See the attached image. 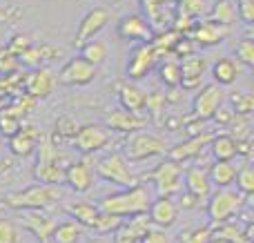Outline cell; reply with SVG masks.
Segmentation results:
<instances>
[{"label": "cell", "instance_id": "obj_25", "mask_svg": "<svg viewBox=\"0 0 254 243\" xmlns=\"http://www.w3.org/2000/svg\"><path fill=\"white\" fill-rule=\"evenodd\" d=\"M38 138L40 132H36V127H20L9 138V150H11L13 156H29L36 152Z\"/></svg>", "mask_w": 254, "mask_h": 243}, {"label": "cell", "instance_id": "obj_24", "mask_svg": "<svg viewBox=\"0 0 254 243\" xmlns=\"http://www.w3.org/2000/svg\"><path fill=\"white\" fill-rule=\"evenodd\" d=\"M65 212L80 228H92L94 230V223H96L101 210L96 203H89V201H69V203H65Z\"/></svg>", "mask_w": 254, "mask_h": 243}, {"label": "cell", "instance_id": "obj_55", "mask_svg": "<svg viewBox=\"0 0 254 243\" xmlns=\"http://www.w3.org/2000/svg\"><path fill=\"white\" fill-rule=\"evenodd\" d=\"M2 20H7V13H4L2 9H0V22H2Z\"/></svg>", "mask_w": 254, "mask_h": 243}, {"label": "cell", "instance_id": "obj_20", "mask_svg": "<svg viewBox=\"0 0 254 243\" xmlns=\"http://www.w3.org/2000/svg\"><path fill=\"white\" fill-rule=\"evenodd\" d=\"M228 36V27H221L212 20H201L190 29L188 38L194 45H201V47H212V45L223 43V38Z\"/></svg>", "mask_w": 254, "mask_h": 243}, {"label": "cell", "instance_id": "obj_44", "mask_svg": "<svg viewBox=\"0 0 254 243\" xmlns=\"http://www.w3.org/2000/svg\"><path fill=\"white\" fill-rule=\"evenodd\" d=\"M181 11L188 13L190 18L203 16L207 11V0H181Z\"/></svg>", "mask_w": 254, "mask_h": 243}, {"label": "cell", "instance_id": "obj_21", "mask_svg": "<svg viewBox=\"0 0 254 243\" xmlns=\"http://www.w3.org/2000/svg\"><path fill=\"white\" fill-rule=\"evenodd\" d=\"M147 119L140 114H131V112H125V110H112L110 114L105 116V127L107 129H114V132H121V134H134V132H140L145 127Z\"/></svg>", "mask_w": 254, "mask_h": 243}, {"label": "cell", "instance_id": "obj_12", "mask_svg": "<svg viewBox=\"0 0 254 243\" xmlns=\"http://www.w3.org/2000/svg\"><path fill=\"white\" fill-rule=\"evenodd\" d=\"M110 22V11L103 7H94L80 18L78 22V31H76V45H85L89 40H96V36Z\"/></svg>", "mask_w": 254, "mask_h": 243}, {"label": "cell", "instance_id": "obj_18", "mask_svg": "<svg viewBox=\"0 0 254 243\" xmlns=\"http://www.w3.org/2000/svg\"><path fill=\"white\" fill-rule=\"evenodd\" d=\"M212 136H214V134H210V132L198 134V136H190L188 141H183V143H179V145L170 147V150H167V159L174 161V163H179V165L181 163H188V161L196 159V156L201 154L207 145H210Z\"/></svg>", "mask_w": 254, "mask_h": 243}, {"label": "cell", "instance_id": "obj_43", "mask_svg": "<svg viewBox=\"0 0 254 243\" xmlns=\"http://www.w3.org/2000/svg\"><path fill=\"white\" fill-rule=\"evenodd\" d=\"M29 47H31V38H29V36H27V34H16V36H11V40H9L7 52L13 54V56H22V54H25Z\"/></svg>", "mask_w": 254, "mask_h": 243}, {"label": "cell", "instance_id": "obj_10", "mask_svg": "<svg viewBox=\"0 0 254 243\" xmlns=\"http://www.w3.org/2000/svg\"><path fill=\"white\" fill-rule=\"evenodd\" d=\"M56 78H58V83H63V85L83 87V85H89L94 78H96V67L89 65V62L83 61L80 56H74L61 67Z\"/></svg>", "mask_w": 254, "mask_h": 243}, {"label": "cell", "instance_id": "obj_1", "mask_svg": "<svg viewBox=\"0 0 254 243\" xmlns=\"http://www.w3.org/2000/svg\"><path fill=\"white\" fill-rule=\"evenodd\" d=\"M149 203H152V194L149 190H145L143 185L129 187V190L116 192V194H110L105 199L98 201V210L107 214H114V217H140V214H147Z\"/></svg>", "mask_w": 254, "mask_h": 243}, {"label": "cell", "instance_id": "obj_4", "mask_svg": "<svg viewBox=\"0 0 254 243\" xmlns=\"http://www.w3.org/2000/svg\"><path fill=\"white\" fill-rule=\"evenodd\" d=\"M170 145L163 136L154 132H134L125 141V152L123 156L127 163H140V161L154 159V156H165Z\"/></svg>", "mask_w": 254, "mask_h": 243}, {"label": "cell", "instance_id": "obj_17", "mask_svg": "<svg viewBox=\"0 0 254 243\" xmlns=\"http://www.w3.org/2000/svg\"><path fill=\"white\" fill-rule=\"evenodd\" d=\"M147 219L152 223V228H158V230H167L172 228L176 221H179V205L174 203V199H152L147 210Z\"/></svg>", "mask_w": 254, "mask_h": 243}, {"label": "cell", "instance_id": "obj_28", "mask_svg": "<svg viewBox=\"0 0 254 243\" xmlns=\"http://www.w3.org/2000/svg\"><path fill=\"white\" fill-rule=\"evenodd\" d=\"M241 76V62L237 58H219V61L212 65V78H214L216 85L225 87V85L237 83V78Z\"/></svg>", "mask_w": 254, "mask_h": 243}, {"label": "cell", "instance_id": "obj_5", "mask_svg": "<svg viewBox=\"0 0 254 243\" xmlns=\"http://www.w3.org/2000/svg\"><path fill=\"white\" fill-rule=\"evenodd\" d=\"M96 174L103 181L114 183V185L123 187V190L138 185V177L131 172V165L127 163V159L121 152H112V154H105L103 159H98Z\"/></svg>", "mask_w": 254, "mask_h": 243}, {"label": "cell", "instance_id": "obj_14", "mask_svg": "<svg viewBox=\"0 0 254 243\" xmlns=\"http://www.w3.org/2000/svg\"><path fill=\"white\" fill-rule=\"evenodd\" d=\"M116 34L125 40H140V43H152L154 38V29L145 16L140 13H127L119 20V27H116Z\"/></svg>", "mask_w": 254, "mask_h": 243}, {"label": "cell", "instance_id": "obj_48", "mask_svg": "<svg viewBox=\"0 0 254 243\" xmlns=\"http://www.w3.org/2000/svg\"><path fill=\"white\" fill-rule=\"evenodd\" d=\"M239 7H237V13L241 16V20L246 25H252L254 22V0H239Z\"/></svg>", "mask_w": 254, "mask_h": 243}, {"label": "cell", "instance_id": "obj_16", "mask_svg": "<svg viewBox=\"0 0 254 243\" xmlns=\"http://www.w3.org/2000/svg\"><path fill=\"white\" fill-rule=\"evenodd\" d=\"M20 226L34 235L38 243H49L52 241V232L56 228V219L52 214H45L40 210L36 212H22L20 214Z\"/></svg>", "mask_w": 254, "mask_h": 243}, {"label": "cell", "instance_id": "obj_13", "mask_svg": "<svg viewBox=\"0 0 254 243\" xmlns=\"http://www.w3.org/2000/svg\"><path fill=\"white\" fill-rule=\"evenodd\" d=\"M156 61H158V54L152 45L149 43L138 45V47L131 52L129 61H127V78H131V80L145 78V76L154 69Z\"/></svg>", "mask_w": 254, "mask_h": 243}, {"label": "cell", "instance_id": "obj_34", "mask_svg": "<svg viewBox=\"0 0 254 243\" xmlns=\"http://www.w3.org/2000/svg\"><path fill=\"white\" fill-rule=\"evenodd\" d=\"M83 61H87L89 65L98 67L101 62H105L107 58V45L103 40H89V43L80 45V54H78Z\"/></svg>", "mask_w": 254, "mask_h": 243}, {"label": "cell", "instance_id": "obj_3", "mask_svg": "<svg viewBox=\"0 0 254 243\" xmlns=\"http://www.w3.org/2000/svg\"><path fill=\"white\" fill-rule=\"evenodd\" d=\"M36 152H38V156H36V165H34V179L40 185L58 187L63 183L65 168L58 163V150L54 145V141L49 136H40Z\"/></svg>", "mask_w": 254, "mask_h": 243}, {"label": "cell", "instance_id": "obj_23", "mask_svg": "<svg viewBox=\"0 0 254 243\" xmlns=\"http://www.w3.org/2000/svg\"><path fill=\"white\" fill-rule=\"evenodd\" d=\"M183 183H185V192L192 194L194 199L201 203V201H207L212 194V183L207 179V172L201 168H190L183 177Z\"/></svg>", "mask_w": 254, "mask_h": 243}, {"label": "cell", "instance_id": "obj_31", "mask_svg": "<svg viewBox=\"0 0 254 243\" xmlns=\"http://www.w3.org/2000/svg\"><path fill=\"white\" fill-rule=\"evenodd\" d=\"M212 232V241H219V243H252L246 237L243 228L234 226V223H219V226L210 228Z\"/></svg>", "mask_w": 254, "mask_h": 243}, {"label": "cell", "instance_id": "obj_40", "mask_svg": "<svg viewBox=\"0 0 254 243\" xmlns=\"http://www.w3.org/2000/svg\"><path fill=\"white\" fill-rule=\"evenodd\" d=\"M234 56L241 65L252 67L254 65V43L252 38H241L237 45H234Z\"/></svg>", "mask_w": 254, "mask_h": 243}, {"label": "cell", "instance_id": "obj_2", "mask_svg": "<svg viewBox=\"0 0 254 243\" xmlns=\"http://www.w3.org/2000/svg\"><path fill=\"white\" fill-rule=\"evenodd\" d=\"M58 199H63L61 187H52V185H29L20 192H9V194L2 196V205L11 210H18V212H36L40 210L43 212L45 208L54 205Z\"/></svg>", "mask_w": 254, "mask_h": 243}, {"label": "cell", "instance_id": "obj_42", "mask_svg": "<svg viewBox=\"0 0 254 243\" xmlns=\"http://www.w3.org/2000/svg\"><path fill=\"white\" fill-rule=\"evenodd\" d=\"M0 243H20V228L11 219H0Z\"/></svg>", "mask_w": 254, "mask_h": 243}, {"label": "cell", "instance_id": "obj_37", "mask_svg": "<svg viewBox=\"0 0 254 243\" xmlns=\"http://www.w3.org/2000/svg\"><path fill=\"white\" fill-rule=\"evenodd\" d=\"M237 192L241 196H250L254 194V170L250 165H243L241 170L237 172Z\"/></svg>", "mask_w": 254, "mask_h": 243}, {"label": "cell", "instance_id": "obj_19", "mask_svg": "<svg viewBox=\"0 0 254 243\" xmlns=\"http://www.w3.org/2000/svg\"><path fill=\"white\" fill-rule=\"evenodd\" d=\"M181 87L183 89H196L201 87V80L205 76L207 62L203 56L198 54H192V56L181 58Z\"/></svg>", "mask_w": 254, "mask_h": 243}, {"label": "cell", "instance_id": "obj_6", "mask_svg": "<svg viewBox=\"0 0 254 243\" xmlns=\"http://www.w3.org/2000/svg\"><path fill=\"white\" fill-rule=\"evenodd\" d=\"M241 205H243V196L237 190L221 187V190L212 192L210 199H207V219H210L212 226L228 223L234 214L241 212Z\"/></svg>", "mask_w": 254, "mask_h": 243}, {"label": "cell", "instance_id": "obj_30", "mask_svg": "<svg viewBox=\"0 0 254 243\" xmlns=\"http://www.w3.org/2000/svg\"><path fill=\"white\" fill-rule=\"evenodd\" d=\"M207 147H210L214 161H234L239 156V150H237L239 145L230 134H216V136H212Z\"/></svg>", "mask_w": 254, "mask_h": 243}, {"label": "cell", "instance_id": "obj_15", "mask_svg": "<svg viewBox=\"0 0 254 243\" xmlns=\"http://www.w3.org/2000/svg\"><path fill=\"white\" fill-rule=\"evenodd\" d=\"M25 94L29 98H47L56 87V74L49 67H36L25 76Z\"/></svg>", "mask_w": 254, "mask_h": 243}, {"label": "cell", "instance_id": "obj_45", "mask_svg": "<svg viewBox=\"0 0 254 243\" xmlns=\"http://www.w3.org/2000/svg\"><path fill=\"white\" fill-rule=\"evenodd\" d=\"M145 107H147V110L152 112V116L156 119V116L163 112V107H165V96L158 94V92L147 94V98H145Z\"/></svg>", "mask_w": 254, "mask_h": 243}, {"label": "cell", "instance_id": "obj_51", "mask_svg": "<svg viewBox=\"0 0 254 243\" xmlns=\"http://www.w3.org/2000/svg\"><path fill=\"white\" fill-rule=\"evenodd\" d=\"M76 121L74 119H69V116H65V119H61L56 123V132L61 134V136H67V138H74V134H76Z\"/></svg>", "mask_w": 254, "mask_h": 243}, {"label": "cell", "instance_id": "obj_33", "mask_svg": "<svg viewBox=\"0 0 254 243\" xmlns=\"http://www.w3.org/2000/svg\"><path fill=\"white\" fill-rule=\"evenodd\" d=\"M207 20L216 22V25H221V27H228L237 20V9H234V4L230 2V0H216Z\"/></svg>", "mask_w": 254, "mask_h": 243}, {"label": "cell", "instance_id": "obj_36", "mask_svg": "<svg viewBox=\"0 0 254 243\" xmlns=\"http://www.w3.org/2000/svg\"><path fill=\"white\" fill-rule=\"evenodd\" d=\"M230 105L237 116H250L254 110V98L246 92H234L230 94Z\"/></svg>", "mask_w": 254, "mask_h": 243}, {"label": "cell", "instance_id": "obj_47", "mask_svg": "<svg viewBox=\"0 0 254 243\" xmlns=\"http://www.w3.org/2000/svg\"><path fill=\"white\" fill-rule=\"evenodd\" d=\"M138 243H172L170 235H167L165 230H158V228H149L147 232H145V237L140 239Z\"/></svg>", "mask_w": 254, "mask_h": 243}, {"label": "cell", "instance_id": "obj_9", "mask_svg": "<svg viewBox=\"0 0 254 243\" xmlns=\"http://www.w3.org/2000/svg\"><path fill=\"white\" fill-rule=\"evenodd\" d=\"M112 141V134L105 125H98V123H89L83 125V127L76 129L74 138V147L80 152V154H94V152H101L103 147H107Z\"/></svg>", "mask_w": 254, "mask_h": 243}, {"label": "cell", "instance_id": "obj_46", "mask_svg": "<svg viewBox=\"0 0 254 243\" xmlns=\"http://www.w3.org/2000/svg\"><path fill=\"white\" fill-rule=\"evenodd\" d=\"M163 0H143V9L145 13H147V18L145 20L149 22V25H156V18L161 16V9H163Z\"/></svg>", "mask_w": 254, "mask_h": 243}, {"label": "cell", "instance_id": "obj_26", "mask_svg": "<svg viewBox=\"0 0 254 243\" xmlns=\"http://www.w3.org/2000/svg\"><path fill=\"white\" fill-rule=\"evenodd\" d=\"M145 98H147V92H143V89L134 83H123L119 87L121 110H125V112L140 114V112L145 110Z\"/></svg>", "mask_w": 254, "mask_h": 243}, {"label": "cell", "instance_id": "obj_7", "mask_svg": "<svg viewBox=\"0 0 254 243\" xmlns=\"http://www.w3.org/2000/svg\"><path fill=\"white\" fill-rule=\"evenodd\" d=\"M149 179L156 183V192L163 199H172L183 187V168L174 161L165 159L149 172Z\"/></svg>", "mask_w": 254, "mask_h": 243}, {"label": "cell", "instance_id": "obj_38", "mask_svg": "<svg viewBox=\"0 0 254 243\" xmlns=\"http://www.w3.org/2000/svg\"><path fill=\"white\" fill-rule=\"evenodd\" d=\"M123 221H125V219H121V217L101 212V214H98V219H96V223H94V230H96L98 235H114V232L121 228V223H123Z\"/></svg>", "mask_w": 254, "mask_h": 243}, {"label": "cell", "instance_id": "obj_27", "mask_svg": "<svg viewBox=\"0 0 254 243\" xmlns=\"http://www.w3.org/2000/svg\"><path fill=\"white\" fill-rule=\"evenodd\" d=\"M207 172V179H210L212 187L216 185V190H221V187H230L234 183V179H237V163L234 161H214V163L210 165V170H205Z\"/></svg>", "mask_w": 254, "mask_h": 243}, {"label": "cell", "instance_id": "obj_41", "mask_svg": "<svg viewBox=\"0 0 254 243\" xmlns=\"http://www.w3.org/2000/svg\"><path fill=\"white\" fill-rule=\"evenodd\" d=\"M181 36L176 34V31H167V34H154V38H152V47L156 49V54L161 56V54H167V52H172V47H174V43L179 40Z\"/></svg>", "mask_w": 254, "mask_h": 243}, {"label": "cell", "instance_id": "obj_22", "mask_svg": "<svg viewBox=\"0 0 254 243\" xmlns=\"http://www.w3.org/2000/svg\"><path fill=\"white\" fill-rule=\"evenodd\" d=\"M152 228L147 214H140V217H131L129 221H123L121 228L114 232V239L112 243H138L145 237V232Z\"/></svg>", "mask_w": 254, "mask_h": 243}, {"label": "cell", "instance_id": "obj_29", "mask_svg": "<svg viewBox=\"0 0 254 243\" xmlns=\"http://www.w3.org/2000/svg\"><path fill=\"white\" fill-rule=\"evenodd\" d=\"M27 105H22V101H18L16 105H9L0 110V134L7 138H11L13 134L20 129V121L25 116Z\"/></svg>", "mask_w": 254, "mask_h": 243}, {"label": "cell", "instance_id": "obj_54", "mask_svg": "<svg viewBox=\"0 0 254 243\" xmlns=\"http://www.w3.org/2000/svg\"><path fill=\"white\" fill-rule=\"evenodd\" d=\"M85 243H112V241H107V239H101V237H96V239H87Z\"/></svg>", "mask_w": 254, "mask_h": 243}, {"label": "cell", "instance_id": "obj_32", "mask_svg": "<svg viewBox=\"0 0 254 243\" xmlns=\"http://www.w3.org/2000/svg\"><path fill=\"white\" fill-rule=\"evenodd\" d=\"M85 237V228H80L76 221L56 223L52 232V243H80Z\"/></svg>", "mask_w": 254, "mask_h": 243}, {"label": "cell", "instance_id": "obj_39", "mask_svg": "<svg viewBox=\"0 0 254 243\" xmlns=\"http://www.w3.org/2000/svg\"><path fill=\"white\" fill-rule=\"evenodd\" d=\"M181 243H212V232L207 226H198L192 230H185L179 235Z\"/></svg>", "mask_w": 254, "mask_h": 243}, {"label": "cell", "instance_id": "obj_49", "mask_svg": "<svg viewBox=\"0 0 254 243\" xmlns=\"http://www.w3.org/2000/svg\"><path fill=\"white\" fill-rule=\"evenodd\" d=\"M194 49H196V45H194L190 38H179L174 43V47H172V52H174L176 56L185 58V56H192V54H196Z\"/></svg>", "mask_w": 254, "mask_h": 243}, {"label": "cell", "instance_id": "obj_11", "mask_svg": "<svg viewBox=\"0 0 254 243\" xmlns=\"http://www.w3.org/2000/svg\"><path fill=\"white\" fill-rule=\"evenodd\" d=\"M63 183L71 187L76 194H85L94 187V168L87 159H80V161H74L65 168L63 172Z\"/></svg>", "mask_w": 254, "mask_h": 243}, {"label": "cell", "instance_id": "obj_8", "mask_svg": "<svg viewBox=\"0 0 254 243\" xmlns=\"http://www.w3.org/2000/svg\"><path fill=\"white\" fill-rule=\"evenodd\" d=\"M223 103H225V92H223L221 85H216V83L203 85V87L198 89V94L194 96V101H192L194 119L203 121V123L210 121V119H214V114L223 107Z\"/></svg>", "mask_w": 254, "mask_h": 243}, {"label": "cell", "instance_id": "obj_52", "mask_svg": "<svg viewBox=\"0 0 254 243\" xmlns=\"http://www.w3.org/2000/svg\"><path fill=\"white\" fill-rule=\"evenodd\" d=\"M232 119H234V112L232 110H225V107H221V110L214 114V121H216V123H221V125H230V123H232Z\"/></svg>", "mask_w": 254, "mask_h": 243}, {"label": "cell", "instance_id": "obj_50", "mask_svg": "<svg viewBox=\"0 0 254 243\" xmlns=\"http://www.w3.org/2000/svg\"><path fill=\"white\" fill-rule=\"evenodd\" d=\"M18 67H20V62H18V56H13V54H9L7 49H2V52H0V71L9 74V71L18 69Z\"/></svg>", "mask_w": 254, "mask_h": 243}, {"label": "cell", "instance_id": "obj_53", "mask_svg": "<svg viewBox=\"0 0 254 243\" xmlns=\"http://www.w3.org/2000/svg\"><path fill=\"white\" fill-rule=\"evenodd\" d=\"M179 205V210H192V208H196L198 205V201L194 199L192 194H188V192H185L183 196H181V203H176Z\"/></svg>", "mask_w": 254, "mask_h": 243}, {"label": "cell", "instance_id": "obj_35", "mask_svg": "<svg viewBox=\"0 0 254 243\" xmlns=\"http://www.w3.org/2000/svg\"><path fill=\"white\" fill-rule=\"evenodd\" d=\"M158 76L167 87H181V65L179 61H165L158 67Z\"/></svg>", "mask_w": 254, "mask_h": 243}]
</instances>
